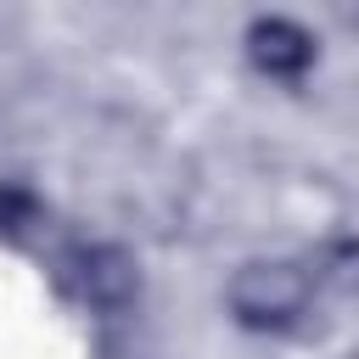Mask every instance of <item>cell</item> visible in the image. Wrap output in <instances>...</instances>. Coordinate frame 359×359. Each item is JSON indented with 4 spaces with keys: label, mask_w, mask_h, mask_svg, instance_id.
Wrapping results in <instances>:
<instances>
[{
    "label": "cell",
    "mask_w": 359,
    "mask_h": 359,
    "mask_svg": "<svg viewBox=\"0 0 359 359\" xmlns=\"http://www.w3.org/2000/svg\"><path fill=\"white\" fill-rule=\"evenodd\" d=\"M230 314L247 325V331H286L309 314V297H314V280L303 264L292 258H258V264H241L230 275Z\"/></svg>",
    "instance_id": "1"
},
{
    "label": "cell",
    "mask_w": 359,
    "mask_h": 359,
    "mask_svg": "<svg viewBox=\"0 0 359 359\" xmlns=\"http://www.w3.org/2000/svg\"><path fill=\"white\" fill-rule=\"evenodd\" d=\"M62 286H67L79 303H90V309L118 314V309L135 303L140 275H135V258H129L123 247H73V252L62 258Z\"/></svg>",
    "instance_id": "2"
},
{
    "label": "cell",
    "mask_w": 359,
    "mask_h": 359,
    "mask_svg": "<svg viewBox=\"0 0 359 359\" xmlns=\"http://www.w3.org/2000/svg\"><path fill=\"white\" fill-rule=\"evenodd\" d=\"M247 56H252V67L269 73V79H297V73L314 62V39H309L297 22H286V17H258V22L247 28Z\"/></svg>",
    "instance_id": "3"
},
{
    "label": "cell",
    "mask_w": 359,
    "mask_h": 359,
    "mask_svg": "<svg viewBox=\"0 0 359 359\" xmlns=\"http://www.w3.org/2000/svg\"><path fill=\"white\" fill-rule=\"evenodd\" d=\"M34 213V202L22 196V191H11V185H0V230H17L22 219Z\"/></svg>",
    "instance_id": "4"
}]
</instances>
